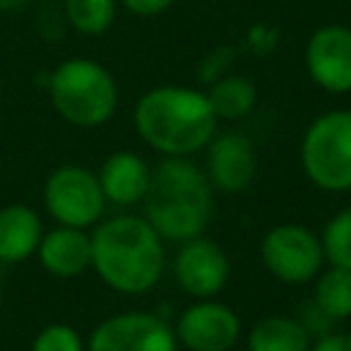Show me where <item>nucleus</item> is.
Listing matches in <instances>:
<instances>
[{"label": "nucleus", "instance_id": "obj_1", "mask_svg": "<svg viewBox=\"0 0 351 351\" xmlns=\"http://www.w3.org/2000/svg\"><path fill=\"white\" fill-rule=\"evenodd\" d=\"M143 200L145 219L162 239L170 241L200 236L214 206L208 176L184 156H167L151 170Z\"/></svg>", "mask_w": 351, "mask_h": 351}, {"label": "nucleus", "instance_id": "obj_2", "mask_svg": "<svg viewBox=\"0 0 351 351\" xmlns=\"http://www.w3.org/2000/svg\"><path fill=\"white\" fill-rule=\"evenodd\" d=\"M99 277L121 293H143L154 288L165 269L162 236L143 217H115L101 222L90 236Z\"/></svg>", "mask_w": 351, "mask_h": 351}, {"label": "nucleus", "instance_id": "obj_3", "mask_svg": "<svg viewBox=\"0 0 351 351\" xmlns=\"http://www.w3.org/2000/svg\"><path fill=\"white\" fill-rule=\"evenodd\" d=\"M134 126L151 148L167 156H186L200 151L214 137L217 115L206 93L162 85L137 101Z\"/></svg>", "mask_w": 351, "mask_h": 351}, {"label": "nucleus", "instance_id": "obj_4", "mask_svg": "<svg viewBox=\"0 0 351 351\" xmlns=\"http://www.w3.org/2000/svg\"><path fill=\"white\" fill-rule=\"evenodd\" d=\"M52 107L74 126L90 129L112 118L118 104V88L112 74L93 60H66L49 80Z\"/></svg>", "mask_w": 351, "mask_h": 351}, {"label": "nucleus", "instance_id": "obj_5", "mask_svg": "<svg viewBox=\"0 0 351 351\" xmlns=\"http://www.w3.org/2000/svg\"><path fill=\"white\" fill-rule=\"evenodd\" d=\"M307 178L326 192L351 189V110L318 115L302 140Z\"/></svg>", "mask_w": 351, "mask_h": 351}, {"label": "nucleus", "instance_id": "obj_6", "mask_svg": "<svg viewBox=\"0 0 351 351\" xmlns=\"http://www.w3.org/2000/svg\"><path fill=\"white\" fill-rule=\"evenodd\" d=\"M44 203L60 225L88 228L104 211V192L99 186V176L80 165H63L47 178Z\"/></svg>", "mask_w": 351, "mask_h": 351}, {"label": "nucleus", "instance_id": "obj_7", "mask_svg": "<svg viewBox=\"0 0 351 351\" xmlns=\"http://www.w3.org/2000/svg\"><path fill=\"white\" fill-rule=\"evenodd\" d=\"M263 266L282 282H307L324 263V247L318 236L296 222L277 225L263 236L261 244Z\"/></svg>", "mask_w": 351, "mask_h": 351}, {"label": "nucleus", "instance_id": "obj_8", "mask_svg": "<svg viewBox=\"0 0 351 351\" xmlns=\"http://www.w3.org/2000/svg\"><path fill=\"white\" fill-rule=\"evenodd\" d=\"M176 332L154 313H121L101 321L88 351H176Z\"/></svg>", "mask_w": 351, "mask_h": 351}, {"label": "nucleus", "instance_id": "obj_9", "mask_svg": "<svg viewBox=\"0 0 351 351\" xmlns=\"http://www.w3.org/2000/svg\"><path fill=\"white\" fill-rule=\"evenodd\" d=\"M307 71L315 85L329 93L351 90V27L324 25L318 27L304 49Z\"/></svg>", "mask_w": 351, "mask_h": 351}, {"label": "nucleus", "instance_id": "obj_10", "mask_svg": "<svg viewBox=\"0 0 351 351\" xmlns=\"http://www.w3.org/2000/svg\"><path fill=\"white\" fill-rule=\"evenodd\" d=\"M239 315L219 302H197L178 315L176 340L189 351H228L239 340Z\"/></svg>", "mask_w": 351, "mask_h": 351}, {"label": "nucleus", "instance_id": "obj_11", "mask_svg": "<svg viewBox=\"0 0 351 351\" xmlns=\"http://www.w3.org/2000/svg\"><path fill=\"white\" fill-rule=\"evenodd\" d=\"M173 271H176L178 285L186 293L206 299V296H214L225 288L228 274H230V263H228V255L222 252V247L217 241L195 236V239H186L184 247L178 250Z\"/></svg>", "mask_w": 351, "mask_h": 351}, {"label": "nucleus", "instance_id": "obj_12", "mask_svg": "<svg viewBox=\"0 0 351 351\" xmlns=\"http://www.w3.org/2000/svg\"><path fill=\"white\" fill-rule=\"evenodd\" d=\"M208 178L222 192H244L255 178V151L241 132H222L208 140Z\"/></svg>", "mask_w": 351, "mask_h": 351}, {"label": "nucleus", "instance_id": "obj_13", "mask_svg": "<svg viewBox=\"0 0 351 351\" xmlns=\"http://www.w3.org/2000/svg\"><path fill=\"white\" fill-rule=\"evenodd\" d=\"M148 162L132 151H115L104 159L99 173V186L104 192V200L115 206H134L143 200L148 189Z\"/></svg>", "mask_w": 351, "mask_h": 351}, {"label": "nucleus", "instance_id": "obj_14", "mask_svg": "<svg viewBox=\"0 0 351 351\" xmlns=\"http://www.w3.org/2000/svg\"><path fill=\"white\" fill-rule=\"evenodd\" d=\"M38 261L55 277H77L93 261L90 236H85L82 228L60 225V228L49 230L47 236H41V241H38Z\"/></svg>", "mask_w": 351, "mask_h": 351}, {"label": "nucleus", "instance_id": "obj_15", "mask_svg": "<svg viewBox=\"0 0 351 351\" xmlns=\"http://www.w3.org/2000/svg\"><path fill=\"white\" fill-rule=\"evenodd\" d=\"M41 219L33 208L16 203L0 211V263H19L38 250Z\"/></svg>", "mask_w": 351, "mask_h": 351}, {"label": "nucleus", "instance_id": "obj_16", "mask_svg": "<svg viewBox=\"0 0 351 351\" xmlns=\"http://www.w3.org/2000/svg\"><path fill=\"white\" fill-rule=\"evenodd\" d=\"M250 351H310L307 329L288 315H266L261 318L247 340Z\"/></svg>", "mask_w": 351, "mask_h": 351}, {"label": "nucleus", "instance_id": "obj_17", "mask_svg": "<svg viewBox=\"0 0 351 351\" xmlns=\"http://www.w3.org/2000/svg\"><path fill=\"white\" fill-rule=\"evenodd\" d=\"M315 307L329 318V321H340L351 315V269H340L332 266L329 271H324L315 282Z\"/></svg>", "mask_w": 351, "mask_h": 351}, {"label": "nucleus", "instance_id": "obj_18", "mask_svg": "<svg viewBox=\"0 0 351 351\" xmlns=\"http://www.w3.org/2000/svg\"><path fill=\"white\" fill-rule=\"evenodd\" d=\"M208 104L217 118H244L255 104V85L244 77H225L211 88Z\"/></svg>", "mask_w": 351, "mask_h": 351}, {"label": "nucleus", "instance_id": "obj_19", "mask_svg": "<svg viewBox=\"0 0 351 351\" xmlns=\"http://www.w3.org/2000/svg\"><path fill=\"white\" fill-rule=\"evenodd\" d=\"M69 22L85 36H101L115 19V0H66Z\"/></svg>", "mask_w": 351, "mask_h": 351}, {"label": "nucleus", "instance_id": "obj_20", "mask_svg": "<svg viewBox=\"0 0 351 351\" xmlns=\"http://www.w3.org/2000/svg\"><path fill=\"white\" fill-rule=\"evenodd\" d=\"M321 247H324V258L332 266L340 269H351V208L335 214L321 236Z\"/></svg>", "mask_w": 351, "mask_h": 351}, {"label": "nucleus", "instance_id": "obj_21", "mask_svg": "<svg viewBox=\"0 0 351 351\" xmlns=\"http://www.w3.org/2000/svg\"><path fill=\"white\" fill-rule=\"evenodd\" d=\"M33 351H82V340L69 324H52L33 340Z\"/></svg>", "mask_w": 351, "mask_h": 351}, {"label": "nucleus", "instance_id": "obj_22", "mask_svg": "<svg viewBox=\"0 0 351 351\" xmlns=\"http://www.w3.org/2000/svg\"><path fill=\"white\" fill-rule=\"evenodd\" d=\"M173 0H123L126 11L129 14H137V16H156L162 11L170 8Z\"/></svg>", "mask_w": 351, "mask_h": 351}, {"label": "nucleus", "instance_id": "obj_23", "mask_svg": "<svg viewBox=\"0 0 351 351\" xmlns=\"http://www.w3.org/2000/svg\"><path fill=\"white\" fill-rule=\"evenodd\" d=\"M310 351H351V332H335L324 335Z\"/></svg>", "mask_w": 351, "mask_h": 351}, {"label": "nucleus", "instance_id": "obj_24", "mask_svg": "<svg viewBox=\"0 0 351 351\" xmlns=\"http://www.w3.org/2000/svg\"><path fill=\"white\" fill-rule=\"evenodd\" d=\"M27 0H0V11H16V8H22Z\"/></svg>", "mask_w": 351, "mask_h": 351}, {"label": "nucleus", "instance_id": "obj_25", "mask_svg": "<svg viewBox=\"0 0 351 351\" xmlns=\"http://www.w3.org/2000/svg\"><path fill=\"white\" fill-rule=\"evenodd\" d=\"M0 293H3V277H0Z\"/></svg>", "mask_w": 351, "mask_h": 351}]
</instances>
